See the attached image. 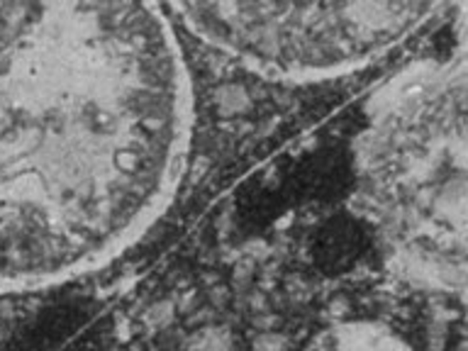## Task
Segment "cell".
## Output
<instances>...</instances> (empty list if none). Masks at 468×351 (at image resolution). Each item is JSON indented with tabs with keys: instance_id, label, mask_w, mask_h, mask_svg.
Segmentation results:
<instances>
[{
	"instance_id": "3957f363",
	"label": "cell",
	"mask_w": 468,
	"mask_h": 351,
	"mask_svg": "<svg viewBox=\"0 0 468 351\" xmlns=\"http://www.w3.org/2000/svg\"><path fill=\"white\" fill-rule=\"evenodd\" d=\"M174 25L271 80H329L371 66L427 27L441 3H183Z\"/></svg>"
},
{
	"instance_id": "7a4b0ae2",
	"label": "cell",
	"mask_w": 468,
	"mask_h": 351,
	"mask_svg": "<svg viewBox=\"0 0 468 351\" xmlns=\"http://www.w3.org/2000/svg\"><path fill=\"white\" fill-rule=\"evenodd\" d=\"M354 203L398 273L453 291L466 276V61L430 58L371 102Z\"/></svg>"
},
{
	"instance_id": "6da1fadb",
	"label": "cell",
	"mask_w": 468,
	"mask_h": 351,
	"mask_svg": "<svg viewBox=\"0 0 468 351\" xmlns=\"http://www.w3.org/2000/svg\"><path fill=\"white\" fill-rule=\"evenodd\" d=\"M190 134L166 7L0 3V291L66 283L142 239Z\"/></svg>"
},
{
	"instance_id": "277c9868",
	"label": "cell",
	"mask_w": 468,
	"mask_h": 351,
	"mask_svg": "<svg viewBox=\"0 0 468 351\" xmlns=\"http://www.w3.org/2000/svg\"><path fill=\"white\" fill-rule=\"evenodd\" d=\"M300 351H412V346L386 322L339 320L317 329Z\"/></svg>"
}]
</instances>
